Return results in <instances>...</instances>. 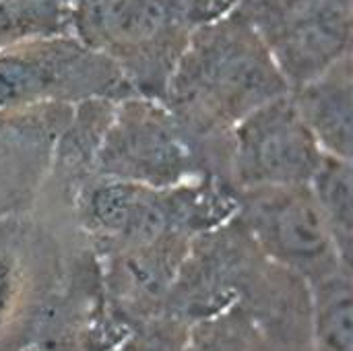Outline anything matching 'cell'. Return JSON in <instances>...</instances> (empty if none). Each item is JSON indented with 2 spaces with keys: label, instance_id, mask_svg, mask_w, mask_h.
Segmentation results:
<instances>
[{
  "label": "cell",
  "instance_id": "obj_1",
  "mask_svg": "<svg viewBox=\"0 0 353 351\" xmlns=\"http://www.w3.org/2000/svg\"><path fill=\"white\" fill-rule=\"evenodd\" d=\"M292 91L238 8L199 27L170 77L163 103L199 137L228 143L232 128Z\"/></svg>",
  "mask_w": 353,
  "mask_h": 351
},
{
  "label": "cell",
  "instance_id": "obj_2",
  "mask_svg": "<svg viewBox=\"0 0 353 351\" xmlns=\"http://www.w3.org/2000/svg\"><path fill=\"white\" fill-rule=\"evenodd\" d=\"M238 0H72L70 33L103 54L137 95L163 101L192 33Z\"/></svg>",
  "mask_w": 353,
  "mask_h": 351
},
{
  "label": "cell",
  "instance_id": "obj_3",
  "mask_svg": "<svg viewBox=\"0 0 353 351\" xmlns=\"http://www.w3.org/2000/svg\"><path fill=\"white\" fill-rule=\"evenodd\" d=\"M93 176L153 188L205 176L230 182V141H207L194 134L163 101L128 95L116 101Z\"/></svg>",
  "mask_w": 353,
  "mask_h": 351
},
{
  "label": "cell",
  "instance_id": "obj_4",
  "mask_svg": "<svg viewBox=\"0 0 353 351\" xmlns=\"http://www.w3.org/2000/svg\"><path fill=\"white\" fill-rule=\"evenodd\" d=\"M137 95L103 54L72 33L33 37L0 50V114Z\"/></svg>",
  "mask_w": 353,
  "mask_h": 351
},
{
  "label": "cell",
  "instance_id": "obj_5",
  "mask_svg": "<svg viewBox=\"0 0 353 351\" xmlns=\"http://www.w3.org/2000/svg\"><path fill=\"white\" fill-rule=\"evenodd\" d=\"M290 89L352 54L353 0H238Z\"/></svg>",
  "mask_w": 353,
  "mask_h": 351
},
{
  "label": "cell",
  "instance_id": "obj_6",
  "mask_svg": "<svg viewBox=\"0 0 353 351\" xmlns=\"http://www.w3.org/2000/svg\"><path fill=\"white\" fill-rule=\"evenodd\" d=\"M323 155L288 91L232 128L230 182L236 190L308 184Z\"/></svg>",
  "mask_w": 353,
  "mask_h": 351
},
{
  "label": "cell",
  "instance_id": "obj_7",
  "mask_svg": "<svg viewBox=\"0 0 353 351\" xmlns=\"http://www.w3.org/2000/svg\"><path fill=\"white\" fill-rule=\"evenodd\" d=\"M236 217L254 244L285 263L323 269L343 261L308 184L238 190Z\"/></svg>",
  "mask_w": 353,
  "mask_h": 351
},
{
  "label": "cell",
  "instance_id": "obj_8",
  "mask_svg": "<svg viewBox=\"0 0 353 351\" xmlns=\"http://www.w3.org/2000/svg\"><path fill=\"white\" fill-rule=\"evenodd\" d=\"M72 106H39L0 114V223L35 207L52 143Z\"/></svg>",
  "mask_w": 353,
  "mask_h": 351
},
{
  "label": "cell",
  "instance_id": "obj_9",
  "mask_svg": "<svg viewBox=\"0 0 353 351\" xmlns=\"http://www.w3.org/2000/svg\"><path fill=\"white\" fill-rule=\"evenodd\" d=\"M118 99L91 97L72 106L68 120L52 143L48 174L37 201L68 209L74 190L93 176L95 157Z\"/></svg>",
  "mask_w": 353,
  "mask_h": 351
},
{
  "label": "cell",
  "instance_id": "obj_10",
  "mask_svg": "<svg viewBox=\"0 0 353 351\" xmlns=\"http://www.w3.org/2000/svg\"><path fill=\"white\" fill-rule=\"evenodd\" d=\"M292 99L319 147L337 157H353L352 54L319 77L294 87Z\"/></svg>",
  "mask_w": 353,
  "mask_h": 351
},
{
  "label": "cell",
  "instance_id": "obj_11",
  "mask_svg": "<svg viewBox=\"0 0 353 351\" xmlns=\"http://www.w3.org/2000/svg\"><path fill=\"white\" fill-rule=\"evenodd\" d=\"M308 188L341 259L347 263L353 238V161L325 153Z\"/></svg>",
  "mask_w": 353,
  "mask_h": 351
},
{
  "label": "cell",
  "instance_id": "obj_12",
  "mask_svg": "<svg viewBox=\"0 0 353 351\" xmlns=\"http://www.w3.org/2000/svg\"><path fill=\"white\" fill-rule=\"evenodd\" d=\"M72 0H0V50L14 43L70 33Z\"/></svg>",
  "mask_w": 353,
  "mask_h": 351
},
{
  "label": "cell",
  "instance_id": "obj_13",
  "mask_svg": "<svg viewBox=\"0 0 353 351\" xmlns=\"http://www.w3.org/2000/svg\"><path fill=\"white\" fill-rule=\"evenodd\" d=\"M319 337L325 351H352V290L347 279L335 275L321 292Z\"/></svg>",
  "mask_w": 353,
  "mask_h": 351
},
{
  "label": "cell",
  "instance_id": "obj_14",
  "mask_svg": "<svg viewBox=\"0 0 353 351\" xmlns=\"http://www.w3.org/2000/svg\"><path fill=\"white\" fill-rule=\"evenodd\" d=\"M21 285V263L10 248L0 246V325L14 306Z\"/></svg>",
  "mask_w": 353,
  "mask_h": 351
}]
</instances>
